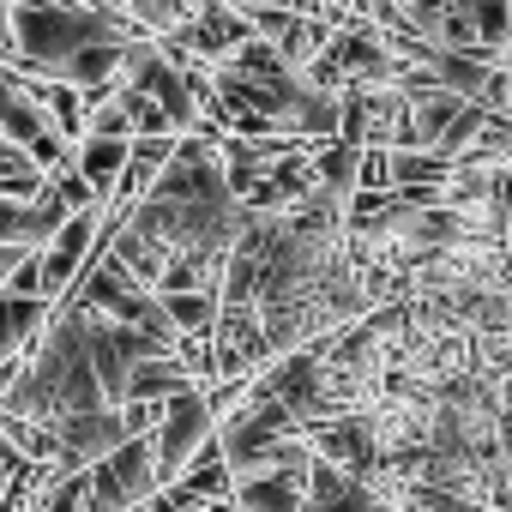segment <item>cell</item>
Returning <instances> with one entry per match:
<instances>
[{"instance_id":"1","label":"cell","mask_w":512,"mask_h":512,"mask_svg":"<svg viewBox=\"0 0 512 512\" xmlns=\"http://www.w3.org/2000/svg\"><path fill=\"white\" fill-rule=\"evenodd\" d=\"M139 37V25L115 7H91V0H43V7H13V49L19 73H61L67 55L85 43H121Z\"/></svg>"},{"instance_id":"2","label":"cell","mask_w":512,"mask_h":512,"mask_svg":"<svg viewBox=\"0 0 512 512\" xmlns=\"http://www.w3.org/2000/svg\"><path fill=\"white\" fill-rule=\"evenodd\" d=\"M91 470V512H139L163 482H157V458H151V434H127L115 452H103Z\"/></svg>"},{"instance_id":"3","label":"cell","mask_w":512,"mask_h":512,"mask_svg":"<svg viewBox=\"0 0 512 512\" xmlns=\"http://www.w3.org/2000/svg\"><path fill=\"white\" fill-rule=\"evenodd\" d=\"M217 434V416L205 404V386H187L175 398H163V422L151 428V458H157V482H175L187 470V458Z\"/></svg>"},{"instance_id":"4","label":"cell","mask_w":512,"mask_h":512,"mask_svg":"<svg viewBox=\"0 0 512 512\" xmlns=\"http://www.w3.org/2000/svg\"><path fill=\"white\" fill-rule=\"evenodd\" d=\"M302 434H308L314 458H326V464H338V470H350V476H368L374 458H380V440H374L368 410H332V416L308 422Z\"/></svg>"},{"instance_id":"5","label":"cell","mask_w":512,"mask_h":512,"mask_svg":"<svg viewBox=\"0 0 512 512\" xmlns=\"http://www.w3.org/2000/svg\"><path fill=\"white\" fill-rule=\"evenodd\" d=\"M127 440V428H121V410L115 404H91V410H73V416H61L55 422V452H61V464H97L103 452H115Z\"/></svg>"},{"instance_id":"6","label":"cell","mask_w":512,"mask_h":512,"mask_svg":"<svg viewBox=\"0 0 512 512\" xmlns=\"http://www.w3.org/2000/svg\"><path fill=\"white\" fill-rule=\"evenodd\" d=\"M302 512H386V500L374 494L368 476H350L326 458H308V482H302Z\"/></svg>"},{"instance_id":"7","label":"cell","mask_w":512,"mask_h":512,"mask_svg":"<svg viewBox=\"0 0 512 512\" xmlns=\"http://www.w3.org/2000/svg\"><path fill=\"white\" fill-rule=\"evenodd\" d=\"M302 482H308V470H247V476H235V488H229V506L235 512H302Z\"/></svg>"},{"instance_id":"8","label":"cell","mask_w":512,"mask_h":512,"mask_svg":"<svg viewBox=\"0 0 512 512\" xmlns=\"http://www.w3.org/2000/svg\"><path fill=\"white\" fill-rule=\"evenodd\" d=\"M49 314H55L49 296H13V290H0V362L31 356V344L43 338Z\"/></svg>"},{"instance_id":"9","label":"cell","mask_w":512,"mask_h":512,"mask_svg":"<svg viewBox=\"0 0 512 512\" xmlns=\"http://www.w3.org/2000/svg\"><path fill=\"white\" fill-rule=\"evenodd\" d=\"M121 163H127V133H79L73 139V169L85 175V187L97 193V205L115 193Z\"/></svg>"},{"instance_id":"10","label":"cell","mask_w":512,"mask_h":512,"mask_svg":"<svg viewBox=\"0 0 512 512\" xmlns=\"http://www.w3.org/2000/svg\"><path fill=\"white\" fill-rule=\"evenodd\" d=\"M187 386H199V380L187 374V362L175 350H157V356H145V362L127 368V398H175Z\"/></svg>"},{"instance_id":"11","label":"cell","mask_w":512,"mask_h":512,"mask_svg":"<svg viewBox=\"0 0 512 512\" xmlns=\"http://www.w3.org/2000/svg\"><path fill=\"white\" fill-rule=\"evenodd\" d=\"M386 163H392V187H440L452 175V157L428 145H386Z\"/></svg>"},{"instance_id":"12","label":"cell","mask_w":512,"mask_h":512,"mask_svg":"<svg viewBox=\"0 0 512 512\" xmlns=\"http://www.w3.org/2000/svg\"><path fill=\"white\" fill-rule=\"evenodd\" d=\"M157 302H163V314H169V326L181 338L211 332V320H217V290H163Z\"/></svg>"},{"instance_id":"13","label":"cell","mask_w":512,"mask_h":512,"mask_svg":"<svg viewBox=\"0 0 512 512\" xmlns=\"http://www.w3.org/2000/svg\"><path fill=\"white\" fill-rule=\"evenodd\" d=\"M470 7V31L482 49H500L512 37V0H464Z\"/></svg>"},{"instance_id":"14","label":"cell","mask_w":512,"mask_h":512,"mask_svg":"<svg viewBox=\"0 0 512 512\" xmlns=\"http://www.w3.org/2000/svg\"><path fill=\"white\" fill-rule=\"evenodd\" d=\"M37 512H91V470L67 464V470L55 476V488L43 494V506H37Z\"/></svg>"},{"instance_id":"15","label":"cell","mask_w":512,"mask_h":512,"mask_svg":"<svg viewBox=\"0 0 512 512\" xmlns=\"http://www.w3.org/2000/svg\"><path fill=\"white\" fill-rule=\"evenodd\" d=\"M0 61L19 67V49H13V0H0Z\"/></svg>"},{"instance_id":"16","label":"cell","mask_w":512,"mask_h":512,"mask_svg":"<svg viewBox=\"0 0 512 512\" xmlns=\"http://www.w3.org/2000/svg\"><path fill=\"white\" fill-rule=\"evenodd\" d=\"M25 253H31V247H13V241H0V284H7V278H13V266L25 260Z\"/></svg>"},{"instance_id":"17","label":"cell","mask_w":512,"mask_h":512,"mask_svg":"<svg viewBox=\"0 0 512 512\" xmlns=\"http://www.w3.org/2000/svg\"><path fill=\"white\" fill-rule=\"evenodd\" d=\"M320 7H326V13H332V19H344V13H350V7H356V0H320Z\"/></svg>"}]
</instances>
